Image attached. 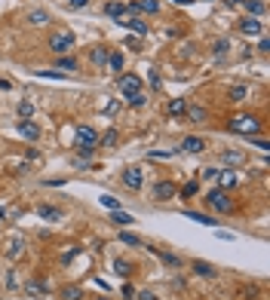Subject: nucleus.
Segmentation results:
<instances>
[{
    "instance_id": "obj_23",
    "label": "nucleus",
    "mask_w": 270,
    "mask_h": 300,
    "mask_svg": "<svg viewBox=\"0 0 270 300\" xmlns=\"http://www.w3.org/2000/svg\"><path fill=\"white\" fill-rule=\"evenodd\" d=\"M108 49H101V46H98V49H92V55H89V59H92V64H96V67H104V64H108Z\"/></svg>"
},
{
    "instance_id": "obj_14",
    "label": "nucleus",
    "mask_w": 270,
    "mask_h": 300,
    "mask_svg": "<svg viewBox=\"0 0 270 300\" xmlns=\"http://www.w3.org/2000/svg\"><path fill=\"white\" fill-rule=\"evenodd\" d=\"M184 217H191V221H196V224H206V227H215V224H218L212 214H206V212H191V209L184 212Z\"/></svg>"
},
{
    "instance_id": "obj_12",
    "label": "nucleus",
    "mask_w": 270,
    "mask_h": 300,
    "mask_svg": "<svg viewBox=\"0 0 270 300\" xmlns=\"http://www.w3.org/2000/svg\"><path fill=\"white\" fill-rule=\"evenodd\" d=\"M19 135L28 138V141H37V138H40V129H37L31 120H22V123H19Z\"/></svg>"
},
{
    "instance_id": "obj_5",
    "label": "nucleus",
    "mask_w": 270,
    "mask_h": 300,
    "mask_svg": "<svg viewBox=\"0 0 270 300\" xmlns=\"http://www.w3.org/2000/svg\"><path fill=\"white\" fill-rule=\"evenodd\" d=\"M74 141H77V147H96L98 144V132L92 129V126H77V129H74Z\"/></svg>"
},
{
    "instance_id": "obj_43",
    "label": "nucleus",
    "mask_w": 270,
    "mask_h": 300,
    "mask_svg": "<svg viewBox=\"0 0 270 300\" xmlns=\"http://www.w3.org/2000/svg\"><path fill=\"white\" fill-rule=\"evenodd\" d=\"M77 153H80V156H83V159H89L92 153H96V147H77Z\"/></svg>"
},
{
    "instance_id": "obj_35",
    "label": "nucleus",
    "mask_w": 270,
    "mask_h": 300,
    "mask_svg": "<svg viewBox=\"0 0 270 300\" xmlns=\"http://www.w3.org/2000/svg\"><path fill=\"white\" fill-rule=\"evenodd\" d=\"M129 105H132V107H145L147 105V95H145V92H138V95L129 98Z\"/></svg>"
},
{
    "instance_id": "obj_13",
    "label": "nucleus",
    "mask_w": 270,
    "mask_h": 300,
    "mask_svg": "<svg viewBox=\"0 0 270 300\" xmlns=\"http://www.w3.org/2000/svg\"><path fill=\"white\" fill-rule=\"evenodd\" d=\"M184 113H187V120H191V123H203V120L209 117V110H206V107H199V105H187Z\"/></svg>"
},
{
    "instance_id": "obj_22",
    "label": "nucleus",
    "mask_w": 270,
    "mask_h": 300,
    "mask_svg": "<svg viewBox=\"0 0 270 300\" xmlns=\"http://www.w3.org/2000/svg\"><path fill=\"white\" fill-rule=\"evenodd\" d=\"M194 273L206 276V279H212V276H215V267H212V263H206V260H194Z\"/></svg>"
},
{
    "instance_id": "obj_53",
    "label": "nucleus",
    "mask_w": 270,
    "mask_h": 300,
    "mask_svg": "<svg viewBox=\"0 0 270 300\" xmlns=\"http://www.w3.org/2000/svg\"><path fill=\"white\" fill-rule=\"evenodd\" d=\"M96 300H108V297H96Z\"/></svg>"
},
{
    "instance_id": "obj_30",
    "label": "nucleus",
    "mask_w": 270,
    "mask_h": 300,
    "mask_svg": "<svg viewBox=\"0 0 270 300\" xmlns=\"http://www.w3.org/2000/svg\"><path fill=\"white\" fill-rule=\"evenodd\" d=\"M150 251H154V255H160V260H166L169 263V267H178V257H175V255H166V251H160V248H150Z\"/></svg>"
},
{
    "instance_id": "obj_34",
    "label": "nucleus",
    "mask_w": 270,
    "mask_h": 300,
    "mask_svg": "<svg viewBox=\"0 0 270 300\" xmlns=\"http://www.w3.org/2000/svg\"><path fill=\"white\" fill-rule=\"evenodd\" d=\"M25 291H28V294H37V297H40V294H46V288H43L40 282H28V285H25Z\"/></svg>"
},
{
    "instance_id": "obj_19",
    "label": "nucleus",
    "mask_w": 270,
    "mask_h": 300,
    "mask_svg": "<svg viewBox=\"0 0 270 300\" xmlns=\"http://www.w3.org/2000/svg\"><path fill=\"white\" fill-rule=\"evenodd\" d=\"M111 221H114L117 227H129V224H135V217L129 214V212H120V209H117V212H111Z\"/></svg>"
},
{
    "instance_id": "obj_26",
    "label": "nucleus",
    "mask_w": 270,
    "mask_h": 300,
    "mask_svg": "<svg viewBox=\"0 0 270 300\" xmlns=\"http://www.w3.org/2000/svg\"><path fill=\"white\" fill-rule=\"evenodd\" d=\"M218 184H221V190H227L237 184V178H233V171H218Z\"/></svg>"
},
{
    "instance_id": "obj_4",
    "label": "nucleus",
    "mask_w": 270,
    "mask_h": 300,
    "mask_svg": "<svg viewBox=\"0 0 270 300\" xmlns=\"http://www.w3.org/2000/svg\"><path fill=\"white\" fill-rule=\"evenodd\" d=\"M206 205H209L212 212H233V199H230V196L221 190V187L206 196Z\"/></svg>"
},
{
    "instance_id": "obj_15",
    "label": "nucleus",
    "mask_w": 270,
    "mask_h": 300,
    "mask_svg": "<svg viewBox=\"0 0 270 300\" xmlns=\"http://www.w3.org/2000/svg\"><path fill=\"white\" fill-rule=\"evenodd\" d=\"M37 214L43 217V221H62V209H52V205H40V209H37Z\"/></svg>"
},
{
    "instance_id": "obj_17",
    "label": "nucleus",
    "mask_w": 270,
    "mask_h": 300,
    "mask_svg": "<svg viewBox=\"0 0 270 300\" xmlns=\"http://www.w3.org/2000/svg\"><path fill=\"white\" fill-rule=\"evenodd\" d=\"M104 13H108L111 19H123V16H126V3H120V0H111V3L104 6Z\"/></svg>"
},
{
    "instance_id": "obj_49",
    "label": "nucleus",
    "mask_w": 270,
    "mask_h": 300,
    "mask_svg": "<svg viewBox=\"0 0 270 300\" xmlns=\"http://www.w3.org/2000/svg\"><path fill=\"white\" fill-rule=\"evenodd\" d=\"M258 49H261V52H267V49H270V40L264 37V34H261V43H258Z\"/></svg>"
},
{
    "instance_id": "obj_8",
    "label": "nucleus",
    "mask_w": 270,
    "mask_h": 300,
    "mask_svg": "<svg viewBox=\"0 0 270 300\" xmlns=\"http://www.w3.org/2000/svg\"><path fill=\"white\" fill-rule=\"evenodd\" d=\"M175 184L172 181H157L154 184V199H160V202H166V199H175Z\"/></svg>"
},
{
    "instance_id": "obj_51",
    "label": "nucleus",
    "mask_w": 270,
    "mask_h": 300,
    "mask_svg": "<svg viewBox=\"0 0 270 300\" xmlns=\"http://www.w3.org/2000/svg\"><path fill=\"white\" fill-rule=\"evenodd\" d=\"M172 3H178V6H187V3H194V0H172Z\"/></svg>"
},
{
    "instance_id": "obj_31",
    "label": "nucleus",
    "mask_w": 270,
    "mask_h": 300,
    "mask_svg": "<svg viewBox=\"0 0 270 300\" xmlns=\"http://www.w3.org/2000/svg\"><path fill=\"white\" fill-rule=\"evenodd\" d=\"M245 95H249V89H245V86H233L230 89V101H243Z\"/></svg>"
},
{
    "instance_id": "obj_7",
    "label": "nucleus",
    "mask_w": 270,
    "mask_h": 300,
    "mask_svg": "<svg viewBox=\"0 0 270 300\" xmlns=\"http://www.w3.org/2000/svg\"><path fill=\"white\" fill-rule=\"evenodd\" d=\"M123 184H126L129 190H142V187H145L142 169H138V166H129V169H123Z\"/></svg>"
},
{
    "instance_id": "obj_52",
    "label": "nucleus",
    "mask_w": 270,
    "mask_h": 300,
    "mask_svg": "<svg viewBox=\"0 0 270 300\" xmlns=\"http://www.w3.org/2000/svg\"><path fill=\"white\" fill-rule=\"evenodd\" d=\"M3 217H6V214H3V209H0V221H3Z\"/></svg>"
},
{
    "instance_id": "obj_42",
    "label": "nucleus",
    "mask_w": 270,
    "mask_h": 300,
    "mask_svg": "<svg viewBox=\"0 0 270 300\" xmlns=\"http://www.w3.org/2000/svg\"><path fill=\"white\" fill-rule=\"evenodd\" d=\"M215 236H218V239H224V242H233V239H237L233 233H227V230H215Z\"/></svg>"
},
{
    "instance_id": "obj_1",
    "label": "nucleus",
    "mask_w": 270,
    "mask_h": 300,
    "mask_svg": "<svg viewBox=\"0 0 270 300\" xmlns=\"http://www.w3.org/2000/svg\"><path fill=\"white\" fill-rule=\"evenodd\" d=\"M77 46V34L74 31H55L52 37H49V49L55 55H68Z\"/></svg>"
},
{
    "instance_id": "obj_45",
    "label": "nucleus",
    "mask_w": 270,
    "mask_h": 300,
    "mask_svg": "<svg viewBox=\"0 0 270 300\" xmlns=\"http://www.w3.org/2000/svg\"><path fill=\"white\" fill-rule=\"evenodd\" d=\"M117 110H120V105H117V101H111V105H108V107H104V113H108V117H114V113H117Z\"/></svg>"
},
{
    "instance_id": "obj_28",
    "label": "nucleus",
    "mask_w": 270,
    "mask_h": 300,
    "mask_svg": "<svg viewBox=\"0 0 270 300\" xmlns=\"http://www.w3.org/2000/svg\"><path fill=\"white\" fill-rule=\"evenodd\" d=\"M101 205H104V209H111V212H117V209H120V199L111 196V193H104V196H101Z\"/></svg>"
},
{
    "instance_id": "obj_48",
    "label": "nucleus",
    "mask_w": 270,
    "mask_h": 300,
    "mask_svg": "<svg viewBox=\"0 0 270 300\" xmlns=\"http://www.w3.org/2000/svg\"><path fill=\"white\" fill-rule=\"evenodd\" d=\"M132 294H135V288H132V285H123V297L132 300Z\"/></svg>"
},
{
    "instance_id": "obj_24",
    "label": "nucleus",
    "mask_w": 270,
    "mask_h": 300,
    "mask_svg": "<svg viewBox=\"0 0 270 300\" xmlns=\"http://www.w3.org/2000/svg\"><path fill=\"white\" fill-rule=\"evenodd\" d=\"M135 9H138V13H150V16H154L160 9V3H157V0H135Z\"/></svg>"
},
{
    "instance_id": "obj_10",
    "label": "nucleus",
    "mask_w": 270,
    "mask_h": 300,
    "mask_svg": "<svg viewBox=\"0 0 270 300\" xmlns=\"http://www.w3.org/2000/svg\"><path fill=\"white\" fill-rule=\"evenodd\" d=\"M49 21H52V16L46 9H31L28 13V28H46Z\"/></svg>"
},
{
    "instance_id": "obj_3",
    "label": "nucleus",
    "mask_w": 270,
    "mask_h": 300,
    "mask_svg": "<svg viewBox=\"0 0 270 300\" xmlns=\"http://www.w3.org/2000/svg\"><path fill=\"white\" fill-rule=\"evenodd\" d=\"M117 89H120V95L129 101L132 95H138V92H142V77H135V74H123L120 80H117Z\"/></svg>"
},
{
    "instance_id": "obj_20",
    "label": "nucleus",
    "mask_w": 270,
    "mask_h": 300,
    "mask_svg": "<svg viewBox=\"0 0 270 300\" xmlns=\"http://www.w3.org/2000/svg\"><path fill=\"white\" fill-rule=\"evenodd\" d=\"M221 159H224L227 166H240V163H245V153H240V150H224Z\"/></svg>"
},
{
    "instance_id": "obj_41",
    "label": "nucleus",
    "mask_w": 270,
    "mask_h": 300,
    "mask_svg": "<svg viewBox=\"0 0 270 300\" xmlns=\"http://www.w3.org/2000/svg\"><path fill=\"white\" fill-rule=\"evenodd\" d=\"M37 77H46V80H62V71H40Z\"/></svg>"
},
{
    "instance_id": "obj_37",
    "label": "nucleus",
    "mask_w": 270,
    "mask_h": 300,
    "mask_svg": "<svg viewBox=\"0 0 270 300\" xmlns=\"http://www.w3.org/2000/svg\"><path fill=\"white\" fill-rule=\"evenodd\" d=\"M147 156H154V159H172L175 153H172V150H150Z\"/></svg>"
},
{
    "instance_id": "obj_16",
    "label": "nucleus",
    "mask_w": 270,
    "mask_h": 300,
    "mask_svg": "<svg viewBox=\"0 0 270 300\" xmlns=\"http://www.w3.org/2000/svg\"><path fill=\"white\" fill-rule=\"evenodd\" d=\"M120 242H123V245H129V248H142L145 245V239L135 236V233H129V230H120Z\"/></svg>"
},
{
    "instance_id": "obj_9",
    "label": "nucleus",
    "mask_w": 270,
    "mask_h": 300,
    "mask_svg": "<svg viewBox=\"0 0 270 300\" xmlns=\"http://www.w3.org/2000/svg\"><path fill=\"white\" fill-rule=\"evenodd\" d=\"M178 150H181V153H203V150H206V141H203L199 135H187Z\"/></svg>"
},
{
    "instance_id": "obj_18",
    "label": "nucleus",
    "mask_w": 270,
    "mask_h": 300,
    "mask_svg": "<svg viewBox=\"0 0 270 300\" xmlns=\"http://www.w3.org/2000/svg\"><path fill=\"white\" fill-rule=\"evenodd\" d=\"M240 3L245 6V13H252L255 19H258V16H264V0H240Z\"/></svg>"
},
{
    "instance_id": "obj_2",
    "label": "nucleus",
    "mask_w": 270,
    "mask_h": 300,
    "mask_svg": "<svg viewBox=\"0 0 270 300\" xmlns=\"http://www.w3.org/2000/svg\"><path fill=\"white\" fill-rule=\"evenodd\" d=\"M230 132H237V135H245V138H255L258 129H261V123H258V117H245V113H240V117H233L230 126H227Z\"/></svg>"
},
{
    "instance_id": "obj_44",
    "label": "nucleus",
    "mask_w": 270,
    "mask_h": 300,
    "mask_svg": "<svg viewBox=\"0 0 270 300\" xmlns=\"http://www.w3.org/2000/svg\"><path fill=\"white\" fill-rule=\"evenodd\" d=\"M203 178H206V181H212V178H218V169H203Z\"/></svg>"
},
{
    "instance_id": "obj_39",
    "label": "nucleus",
    "mask_w": 270,
    "mask_h": 300,
    "mask_svg": "<svg viewBox=\"0 0 270 300\" xmlns=\"http://www.w3.org/2000/svg\"><path fill=\"white\" fill-rule=\"evenodd\" d=\"M196 190H199V187H196V181H187L184 187H181V196H194Z\"/></svg>"
},
{
    "instance_id": "obj_36",
    "label": "nucleus",
    "mask_w": 270,
    "mask_h": 300,
    "mask_svg": "<svg viewBox=\"0 0 270 300\" xmlns=\"http://www.w3.org/2000/svg\"><path fill=\"white\" fill-rule=\"evenodd\" d=\"M117 144V132L111 129V132H104V138H101V147H114Z\"/></svg>"
},
{
    "instance_id": "obj_46",
    "label": "nucleus",
    "mask_w": 270,
    "mask_h": 300,
    "mask_svg": "<svg viewBox=\"0 0 270 300\" xmlns=\"http://www.w3.org/2000/svg\"><path fill=\"white\" fill-rule=\"evenodd\" d=\"M138 300H157L154 291H138Z\"/></svg>"
},
{
    "instance_id": "obj_6",
    "label": "nucleus",
    "mask_w": 270,
    "mask_h": 300,
    "mask_svg": "<svg viewBox=\"0 0 270 300\" xmlns=\"http://www.w3.org/2000/svg\"><path fill=\"white\" fill-rule=\"evenodd\" d=\"M245 37H261L264 34V25H261V19H255V16H245V19H240V25H237Z\"/></svg>"
},
{
    "instance_id": "obj_32",
    "label": "nucleus",
    "mask_w": 270,
    "mask_h": 300,
    "mask_svg": "<svg viewBox=\"0 0 270 300\" xmlns=\"http://www.w3.org/2000/svg\"><path fill=\"white\" fill-rule=\"evenodd\" d=\"M58 67H62V71H77V62L68 59V55H62V59H58Z\"/></svg>"
},
{
    "instance_id": "obj_47",
    "label": "nucleus",
    "mask_w": 270,
    "mask_h": 300,
    "mask_svg": "<svg viewBox=\"0 0 270 300\" xmlns=\"http://www.w3.org/2000/svg\"><path fill=\"white\" fill-rule=\"evenodd\" d=\"M89 3V0H71V3H68V6H71V9H83Z\"/></svg>"
},
{
    "instance_id": "obj_29",
    "label": "nucleus",
    "mask_w": 270,
    "mask_h": 300,
    "mask_svg": "<svg viewBox=\"0 0 270 300\" xmlns=\"http://www.w3.org/2000/svg\"><path fill=\"white\" fill-rule=\"evenodd\" d=\"M19 117L22 120H31L34 117V105H31V101H22V105H19Z\"/></svg>"
},
{
    "instance_id": "obj_40",
    "label": "nucleus",
    "mask_w": 270,
    "mask_h": 300,
    "mask_svg": "<svg viewBox=\"0 0 270 300\" xmlns=\"http://www.w3.org/2000/svg\"><path fill=\"white\" fill-rule=\"evenodd\" d=\"M22 255V239H13V245H9V257H19Z\"/></svg>"
},
{
    "instance_id": "obj_38",
    "label": "nucleus",
    "mask_w": 270,
    "mask_h": 300,
    "mask_svg": "<svg viewBox=\"0 0 270 300\" xmlns=\"http://www.w3.org/2000/svg\"><path fill=\"white\" fill-rule=\"evenodd\" d=\"M212 49H215V55H224V52L230 49V43H227V40H215V46H212Z\"/></svg>"
},
{
    "instance_id": "obj_11",
    "label": "nucleus",
    "mask_w": 270,
    "mask_h": 300,
    "mask_svg": "<svg viewBox=\"0 0 270 300\" xmlns=\"http://www.w3.org/2000/svg\"><path fill=\"white\" fill-rule=\"evenodd\" d=\"M120 25L129 28L132 34H138V37H145V34L150 31V28H147V21H142V19H120Z\"/></svg>"
},
{
    "instance_id": "obj_50",
    "label": "nucleus",
    "mask_w": 270,
    "mask_h": 300,
    "mask_svg": "<svg viewBox=\"0 0 270 300\" xmlns=\"http://www.w3.org/2000/svg\"><path fill=\"white\" fill-rule=\"evenodd\" d=\"M0 89H13V83H9V80H0Z\"/></svg>"
},
{
    "instance_id": "obj_21",
    "label": "nucleus",
    "mask_w": 270,
    "mask_h": 300,
    "mask_svg": "<svg viewBox=\"0 0 270 300\" xmlns=\"http://www.w3.org/2000/svg\"><path fill=\"white\" fill-rule=\"evenodd\" d=\"M184 107H187V101L184 98H175V101H169V105H166V113H169V117H181Z\"/></svg>"
},
{
    "instance_id": "obj_27",
    "label": "nucleus",
    "mask_w": 270,
    "mask_h": 300,
    "mask_svg": "<svg viewBox=\"0 0 270 300\" xmlns=\"http://www.w3.org/2000/svg\"><path fill=\"white\" fill-rule=\"evenodd\" d=\"M108 67L111 71H123V52H111L108 55Z\"/></svg>"
},
{
    "instance_id": "obj_25",
    "label": "nucleus",
    "mask_w": 270,
    "mask_h": 300,
    "mask_svg": "<svg viewBox=\"0 0 270 300\" xmlns=\"http://www.w3.org/2000/svg\"><path fill=\"white\" fill-rule=\"evenodd\" d=\"M80 297H83V291H80L77 285H65L62 288V300H80Z\"/></svg>"
},
{
    "instance_id": "obj_33",
    "label": "nucleus",
    "mask_w": 270,
    "mask_h": 300,
    "mask_svg": "<svg viewBox=\"0 0 270 300\" xmlns=\"http://www.w3.org/2000/svg\"><path fill=\"white\" fill-rule=\"evenodd\" d=\"M114 270H117V276H123V279H126V276H129V270H132V267H129L126 260H114Z\"/></svg>"
}]
</instances>
